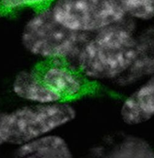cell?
Here are the masks:
<instances>
[{"instance_id":"obj_1","label":"cell","mask_w":154,"mask_h":158,"mask_svg":"<svg viewBox=\"0 0 154 158\" xmlns=\"http://www.w3.org/2000/svg\"><path fill=\"white\" fill-rule=\"evenodd\" d=\"M140 25L126 19L88 35L71 63L93 88H113L132 64Z\"/></svg>"},{"instance_id":"obj_2","label":"cell","mask_w":154,"mask_h":158,"mask_svg":"<svg viewBox=\"0 0 154 158\" xmlns=\"http://www.w3.org/2000/svg\"><path fill=\"white\" fill-rule=\"evenodd\" d=\"M51 7L61 24L89 35L126 19L139 25L149 22L154 0H55Z\"/></svg>"},{"instance_id":"obj_3","label":"cell","mask_w":154,"mask_h":158,"mask_svg":"<svg viewBox=\"0 0 154 158\" xmlns=\"http://www.w3.org/2000/svg\"><path fill=\"white\" fill-rule=\"evenodd\" d=\"M87 36L61 24L49 5L36 9L25 20L19 41L26 54L38 64L54 60L71 62Z\"/></svg>"},{"instance_id":"obj_4","label":"cell","mask_w":154,"mask_h":158,"mask_svg":"<svg viewBox=\"0 0 154 158\" xmlns=\"http://www.w3.org/2000/svg\"><path fill=\"white\" fill-rule=\"evenodd\" d=\"M74 102L23 104L6 110L8 146L14 148L44 135L57 132L78 117Z\"/></svg>"},{"instance_id":"obj_5","label":"cell","mask_w":154,"mask_h":158,"mask_svg":"<svg viewBox=\"0 0 154 158\" xmlns=\"http://www.w3.org/2000/svg\"><path fill=\"white\" fill-rule=\"evenodd\" d=\"M36 67L45 83L61 101L74 102L94 88L69 61L46 62L38 64Z\"/></svg>"},{"instance_id":"obj_6","label":"cell","mask_w":154,"mask_h":158,"mask_svg":"<svg viewBox=\"0 0 154 158\" xmlns=\"http://www.w3.org/2000/svg\"><path fill=\"white\" fill-rule=\"evenodd\" d=\"M118 114L129 127H139L154 119V73L121 94Z\"/></svg>"},{"instance_id":"obj_7","label":"cell","mask_w":154,"mask_h":158,"mask_svg":"<svg viewBox=\"0 0 154 158\" xmlns=\"http://www.w3.org/2000/svg\"><path fill=\"white\" fill-rule=\"evenodd\" d=\"M154 73V20L138 28L132 64L128 73L113 87L121 94Z\"/></svg>"},{"instance_id":"obj_8","label":"cell","mask_w":154,"mask_h":158,"mask_svg":"<svg viewBox=\"0 0 154 158\" xmlns=\"http://www.w3.org/2000/svg\"><path fill=\"white\" fill-rule=\"evenodd\" d=\"M91 156L107 158H154V144L132 133L111 135L89 150Z\"/></svg>"},{"instance_id":"obj_9","label":"cell","mask_w":154,"mask_h":158,"mask_svg":"<svg viewBox=\"0 0 154 158\" xmlns=\"http://www.w3.org/2000/svg\"><path fill=\"white\" fill-rule=\"evenodd\" d=\"M12 96L23 104H46L61 101L45 83L37 67L18 71L10 83Z\"/></svg>"},{"instance_id":"obj_10","label":"cell","mask_w":154,"mask_h":158,"mask_svg":"<svg viewBox=\"0 0 154 158\" xmlns=\"http://www.w3.org/2000/svg\"><path fill=\"white\" fill-rule=\"evenodd\" d=\"M74 153L69 140L59 131L12 148V154L20 158H71Z\"/></svg>"},{"instance_id":"obj_11","label":"cell","mask_w":154,"mask_h":158,"mask_svg":"<svg viewBox=\"0 0 154 158\" xmlns=\"http://www.w3.org/2000/svg\"><path fill=\"white\" fill-rule=\"evenodd\" d=\"M55 0H0V10L6 13L25 9H38L51 5Z\"/></svg>"},{"instance_id":"obj_12","label":"cell","mask_w":154,"mask_h":158,"mask_svg":"<svg viewBox=\"0 0 154 158\" xmlns=\"http://www.w3.org/2000/svg\"><path fill=\"white\" fill-rule=\"evenodd\" d=\"M8 146L6 110H0V150Z\"/></svg>"}]
</instances>
